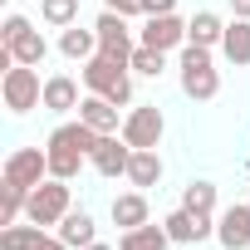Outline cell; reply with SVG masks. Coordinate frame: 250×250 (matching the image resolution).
<instances>
[{"label":"cell","mask_w":250,"mask_h":250,"mask_svg":"<svg viewBox=\"0 0 250 250\" xmlns=\"http://www.w3.org/2000/svg\"><path fill=\"white\" fill-rule=\"evenodd\" d=\"M221 54H226L235 69H250V20H230V25H226Z\"/></svg>","instance_id":"21"},{"label":"cell","mask_w":250,"mask_h":250,"mask_svg":"<svg viewBox=\"0 0 250 250\" xmlns=\"http://www.w3.org/2000/svg\"><path fill=\"white\" fill-rule=\"evenodd\" d=\"M230 15L235 20H250V0H230Z\"/></svg>","instance_id":"31"},{"label":"cell","mask_w":250,"mask_h":250,"mask_svg":"<svg viewBox=\"0 0 250 250\" xmlns=\"http://www.w3.org/2000/svg\"><path fill=\"white\" fill-rule=\"evenodd\" d=\"M182 93L191 103H211L221 93V69L211 64V49L201 44H182Z\"/></svg>","instance_id":"3"},{"label":"cell","mask_w":250,"mask_h":250,"mask_svg":"<svg viewBox=\"0 0 250 250\" xmlns=\"http://www.w3.org/2000/svg\"><path fill=\"white\" fill-rule=\"evenodd\" d=\"M79 118L88 123L93 133H123V123H118V103H113V98H103V93H83Z\"/></svg>","instance_id":"14"},{"label":"cell","mask_w":250,"mask_h":250,"mask_svg":"<svg viewBox=\"0 0 250 250\" xmlns=\"http://www.w3.org/2000/svg\"><path fill=\"white\" fill-rule=\"evenodd\" d=\"M162 152L157 147H133V162H128V182L138 187V191H147V187H157L162 182Z\"/></svg>","instance_id":"16"},{"label":"cell","mask_w":250,"mask_h":250,"mask_svg":"<svg viewBox=\"0 0 250 250\" xmlns=\"http://www.w3.org/2000/svg\"><path fill=\"white\" fill-rule=\"evenodd\" d=\"M40 235H44V226H35V221H15V226H5L0 230V250H35L40 245Z\"/></svg>","instance_id":"23"},{"label":"cell","mask_w":250,"mask_h":250,"mask_svg":"<svg viewBox=\"0 0 250 250\" xmlns=\"http://www.w3.org/2000/svg\"><path fill=\"white\" fill-rule=\"evenodd\" d=\"M93 143H98V133L88 128L83 118H79V123H59V128L49 133V143H44V152H49V177L74 182V177L83 172V162H88Z\"/></svg>","instance_id":"1"},{"label":"cell","mask_w":250,"mask_h":250,"mask_svg":"<svg viewBox=\"0 0 250 250\" xmlns=\"http://www.w3.org/2000/svg\"><path fill=\"white\" fill-rule=\"evenodd\" d=\"M221 40H226V20H221L216 10H196V15L187 20V44H201V49H221Z\"/></svg>","instance_id":"15"},{"label":"cell","mask_w":250,"mask_h":250,"mask_svg":"<svg viewBox=\"0 0 250 250\" xmlns=\"http://www.w3.org/2000/svg\"><path fill=\"white\" fill-rule=\"evenodd\" d=\"M182 206L196 211V216H216V182H187Z\"/></svg>","instance_id":"24"},{"label":"cell","mask_w":250,"mask_h":250,"mask_svg":"<svg viewBox=\"0 0 250 250\" xmlns=\"http://www.w3.org/2000/svg\"><path fill=\"white\" fill-rule=\"evenodd\" d=\"M177 0H143V15H172Z\"/></svg>","instance_id":"29"},{"label":"cell","mask_w":250,"mask_h":250,"mask_svg":"<svg viewBox=\"0 0 250 250\" xmlns=\"http://www.w3.org/2000/svg\"><path fill=\"white\" fill-rule=\"evenodd\" d=\"M108 216H113V226L118 230H138V226H147L152 216H147V196L133 187V191H123V196H113V206H108Z\"/></svg>","instance_id":"13"},{"label":"cell","mask_w":250,"mask_h":250,"mask_svg":"<svg viewBox=\"0 0 250 250\" xmlns=\"http://www.w3.org/2000/svg\"><path fill=\"white\" fill-rule=\"evenodd\" d=\"M93 30H98V54H108V59H123L128 64L133 59V30H128V15H118V10H103L98 20H93ZM133 69V64H128Z\"/></svg>","instance_id":"8"},{"label":"cell","mask_w":250,"mask_h":250,"mask_svg":"<svg viewBox=\"0 0 250 250\" xmlns=\"http://www.w3.org/2000/svg\"><path fill=\"white\" fill-rule=\"evenodd\" d=\"M128 64H133V74H143V79H162V69H167V54H162V49H152V44H138Z\"/></svg>","instance_id":"26"},{"label":"cell","mask_w":250,"mask_h":250,"mask_svg":"<svg viewBox=\"0 0 250 250\" xmlns=\"http://www.w3.org/2000/svg\"><path fill=\"white\" fill-rule=\"evenodd\" d=\"M59 54L74 59V64L93 59V54H98V30H79V25H69V30L59 35Z\"/></svg>","instance_id":"20"},{"label":"cell","mask_w":250,"mask_h":250,"mask_svg":"<svg viewBox=\"0 0 250 250\" xmlns=\"http://www.w3.org/2000/svg\"><path fill=\"white\" fill-rule=\"evenodd\" d=\"M162 133H167V118L157 103H138L128 118H123V138L128 147H162Z\"/></svg>","instance_id":"7"},{"label":"cell","mask_w":250,"mask_h":250,"mask_svg":"<svg viewBox=\"0 0 250 250\" xmlns=\"http://www.w3.org/2000/svg\"><path fill=\"white\" fill-rule=\"evenodd\" d=\"M83 250H113V245H103V240H93V245H83Z\"/></svg>","instance_id":"32"},{"label":"cell","mask_w":250,"mask_h":250,"mask_svg":"<svg viewBox=\"0 0 250 250\" xmlns=\"http://www.w3.org/2000/svg\"><path fill=\"white\" fill-rule=\"evenodd\" d=\"M128 162H133V147L123 133H98L93 152H88V167L98 177H128Z\"/></svg>","instance_id":"9"},{"label":"cell","mask_w":250,"mask_h":250,"mask_svg":"<svg viewBox=\"0 0 250 250\" xmlns=\"http://www.w3.org/2000/svg\"><path fill=\"white\" fill-rule=\"evenodd\" d=\"M40 20L54 25V30L79 25V0H40Z\"/></svg>","instance_id":"25"},{"label":"cell","mask_w":250,"mask_h":250,"mask_svg":"<svg viewBox=\"0 0 250 250\" xmlns=\"http://www.w3.org/2000/svg\"><path fill=\"white\" fill-rule=\"evenodd\" d=\"M0 103H5L15 118L30 113V108H44V83H40V69L35 64H10L0 74Z\"/></svg>","instance_id":"4"},{"label":"cell","mask_w":250,"mask_h":250,"mask_svg":"<svg viewBox=\"0 0 250 250\" xmlns=\"http://www.w3.org/2000/svg\"><path fill=\"white\" fill-rule=\"evenodd\" d=\"M103 10H118V15H143V0H103Z\"/></svg>","instance_id":"28"},{"label":"cell","mask_w":250,"mask_h":250,"mask_svg":"<svg viewBox=\"0 0 250 250\" xmlns=\"http://www.w3.org/2000/svg\"><path fill=\"white\" fill-rule=\"evenodd\" d=\"M35 250H69V245H64L59 235H40V245H35Z\"/></svg>","instance_id":"30"},{"label":"cell","mask_w":250,"mask_h":250,"mask_svg":"<svg viewBox=\"0 0 250 250\" xmlns=\"http://www.w3.org/2000/svg\"><path fill=\"white\" fill-rule=\"evenodd\" d=\"M162 226H167L172 245H201V240H211V235H216V221H211V216H196V211H187V206L167 211V216H162Z\"/></svg>","instance_id":"10"},{"label":"cell","mask_w":250,"mask_h":250,"mask_svg":"<svg viewBox=\"0 0 250 250\" xmlns=\"http://www.w3.org/2000/svg\"><path fill=\"white\" fill-rule=\"evenodd\" d=\"M0 44L15 54V64H35V69H40V64H44V54H49V40H44L35 25H25L15 40H0Z\"/></svg>","instance_id":"17"},{"label":"cell","mask_w":250,"mask_h":250,"mask_svg":"<svg viewBox=\"0 0 250 250\" xmlns=\"http://www.w3.org/2000/svg\"><path fill=\"white\" fill-rule=\"evenodd\" d=\"M172 245V235H167V226H138V230H123L118 235V250H167Z\"/></svg>","instance_id":"22"},{"label":"cell","mask_w":250,"mask_h":250,"mask_svg":"<svg viewBox=\"0 0 250 250\" xmlns=\"http://www.w3.org/2000/svg\"><path fill=\"white\" fill-rule=\"evenodd\" d=\"M5 187H20V191H35L40 182H49V152L44 147H15L5 157V172H0Z\"/></svg>","instance_id":"6"},{"label":"cell","mask_w":250,"mask_h":250,"mask_svg":"<svg viewBox=\"0 0 250 250\" xmlns=\"http://www.w3.org/2000/svg\"><path fill=\"white\" fill-rule=\"evenodd\" d=\"M216 240L226 250H250V201H235L216 216Z\"/></svg>","instance_id":"12"},{"label":"cell","mask_w":250,"mask_h":250,"mask_svg":"<svg viewBox=\"0 0 250 250\" xmlns=\"http://www.w3.org/2000/svg\"><path fill=\"white\" fill-rule=\"evenodd\" d=\"M138 44H152V49H162V54H172V49H182L187 44V20L172 10V15H147V25H143V40Z\"/></svg>","instance_id":"11"},{"label":"cell","mask_w":250,"mask_h":250,"mask_svg":"<svg viewBox=\"0 0 250 250\" xmlns=\"http://www.w3.org/2000/svg\"><path fill=\"white\" fill-rule=\"evenodd\" d=\"M25 201H30V191H20V187H0V226H15V221L25 216Z\"/></svg>","instance_id":"27"},{"label":"cell","mask_w":250,"mask_h":250,"mask_svg":"<svg viewBox=\"0 0 250 250\" xmlns=\"http://www.w3.org/2000/svg\"><path fill=\"white\" fill-rule=\"evenodd\" d=\"M69 211H74V196H69V182H59V177L40 182L25 201V221H35V226H59Z\"/></svg>","instance_id":"5"},{"label":"cell","mask_w":250,"mask_h":250,"mask_svg":"<svg viewBox=\"0 0 250 250\" xmlns=\"http://www.w3.org/2000/svg\"><path fill=\"white\" fill-rule=\"evenodd\" d=\"M79 79H83L88 93H103V98H113L118 108H128V103H133V79H128V64H123V59L93 54V59L79 64Z\"/></svg>","instance_id":"2"},{"label":"cell","mask_w":250,"mask_h":250,"mask_svg":"<svg viewBox=\"0 0 250 250\" xmlns=\"http://www.w3.org/2000/svg\"><path fill=\"white\" fill-rule=\"evenodd\" d=\"M54 235H59L69 250H83V245H93V240H98V226H93V216H88V211H69V216L54 226Z\"/></svg>","instance_id":"18"},{"label":"cell","mask_w":250,"mask_h":250,"mask_svg":"<svg viewBox=\"0 0 250 250\" xmlns=\"http://www.w3.org/2000/svg\"><path fill=\"white\" fill-rule=\"evenodd\" d=\"M83 98H79V83L69 79V74H54V79H44V108L49 113H74Z\"/></svg>","instance_id":"19"}]
</instances>
